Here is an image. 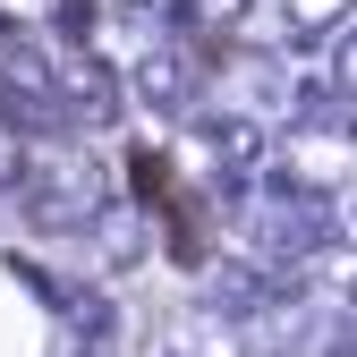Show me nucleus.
<instances>
[{
  "instance_id": "nucleus-6",
  "label": "nucleus",
  "mask_w": 357,
  "mask_h": 357,
  "mask_svg": "<svg viewBox=\"0 0 357 357\" xmlns=\"http://www.w3.org/2000/svg\"><path fill=\"white\" fill-rule=\"evenodd\" d=\"M178 17H188V34H238L255 17V0H170Z\"/></svg>"
},
{
  "instance_id": "nucleus-2",
  "label": "nucleus",
  "mask_w": 357,
  "mask_h": 357,
  "mask_svg": "<svg viewBox=\"0 0 357 357\" xmlns=\"http://www.w3.org/2000/svg\"><path fill=\"white\" fill-rule=\"evenodd\" d=\"M102 204V170H94V153H77V145H60L52 137V178H43V221L52 213H94Z\"/></svg>"
},
{
  "instance_id": "nucleus-3",
  "label": "nucleus",
  "mask_w": 357,
  "mask_h": 357,
  "mask_svg": "<svg viewBox=\"0 0 357 357\" xmlns=\"http://www.w3.org/2000/svg\"><path fill=\"white\" fill-rule=\"evenodd\" d=\"M289 162H298V178H357V137L349 128H298Z\"/></svg>"
},
{
  "instance_id": "nucleus-7",
  "label": "nucleus",
  "mask_w": 357,
  "mask_h": 357,
  "mask_svg": "<svg viewBox=\"0 0 357 357\" xmlns=\"http://www.w3.org/2000/svg\"><path fill=\"white\" fill-rule=\"evenodd\" d=\"M324 85L357 102V17H349V26L332 34V52H324Z\"/></svg>"
},
{
  "instance_id": "nucleus-5",
  "label": "nucleus",
  "mask_w": 357,
  "mask_h": 357,
  "mask_svg": "<svg viewBox=\"0 0 357 357\" xmlns=\"http://www.w3.org/2000/svg\"><path fill=\"white\" fill-rule=\"evenodd\" d=\"M281 34H340L349 26V0H273Z\"/></svg>"
},
{
  "instance_id": "nucleus-1",
  "label": "nucleus",
  "mask_w": 357,
  "mask_h": 357,
  "mask_svg": "<svg viewBox=\"0 0 357 357\" xmlns=\"http://www.w3.org/2000/svg\"><path fill=\"white\" fill-rule=\"evenodd\" d=\"M52 94H60L68 119L111 128V119H119V68L94 52V43H60V52H52Z\"/></svg>"
},
{
  "instance_id": "nucleus-8",
  "label": "nucleus",
  "mask_w": 357,
  "mask_h": 357,
  "mask_svg": "<svg viewBox=\"0 0 357 357\" xmlns=\"http://www.w3.org/2000/svg\"><path fill=\"white\" fill-rule=\"evenodd\" d=\"M52 26H60V43H94L102 34V0H52Z\"/></svg>"
},
{
  "instance_id": "nucleus-9",
  "label": "nucleus",
  "mask_w": 357,
  "mask_h": 357,
  "mask_svg": "<svg viewBox=\"0 0 357 357\" xmlns=\"http://www.w3.org/2000/svg\"><path fill=\"white\" fill-rule=\"evenodd\" d=\"M0 52H17V26H9V17H0Z\"/></svg>"
},
{
  "instance_id": "nucleus-4",
  "label": "nucleus",
  "mask_w": 357,
  "mask_h": 357,
  "mask_svg": "<svg viewBox=\"0 0 357 357\" xmlns=\"http://www.w3.org/2000/svg\"><path fill=\"white\" fill-rule=\"evenodd\" d=\"M128 178H137V204H145V213H162V204L178 196V178H170V153H162V145H137V153H128Z\"/></svg>"
}]
</instances>
